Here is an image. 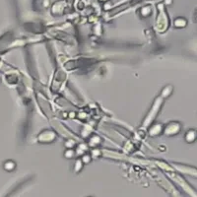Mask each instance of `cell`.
Returning <instances> with one entry per match:
<instances>
[{"mask_svg": "<svg viewBox=\"0 0 197 197\" xmlns=\"http://www.w3.org/2000/svg\"><path fill=\"white\" fill-rule=\"evenodd\" d=\"M16 168V164H15L14 161L12 160H8V161H5L3 164V168L7 172H12V170H15Z\"/></svg>", "mask_w": 197, "mask_h": 197, "instance_id": "obj_1", "label": "cell"}, {"mask_svg": "<svg viewBox=\"0 0 197 197\" xmlns=\"http://www.w3.org/2000/svg\"><path fill=\"white\" fill-rule=\"evenodd\" d=\"M195 137H196V133L194 130H189L185 134V140H186V142H188V143H192L195 140Z\"/></svg>", "mask_w": 197, "mask_h": 197, "instance_id": "obj_2", "label": "cell"}, {"mask_svg": "<svg viewBox=\"0 0 197 197\" xmlns=\"http://www.w3.org/2000/svg\"><path fill=\"white\" fill-rule=\"evenodd\" d=\"M74 155H75V152H74L73 150H71V149L66 150L64 153V156H65V158H67V159H72V158L74 157Z\"/></svg>", "mask_w": 197, "mask_h": 197, "instance_id": "obj_3", "label": "cell"}, {"mask_svg": "<svg viewBox=\"0 0 197 197\" xmlns=\"http://www.w3.org/2000/svg\"><path fill=\"white\" fill-rule=\"evenodd\" d=\"M81 161H82V163H84V164H89L90 162H91V156H90V155H87V154L84 155Z\"/></svg>", "mask_w": 197, "mask_h": 197, "instance_id": "obj_4", "label": "cell"}, {"mask_svg": "<svg viewBox=\"0 0 197 197\" xmlns=\"http://www.w3.org/2000/svg\"><path fill=\"white\" fill-rule=\"evenodd\" d=\"M82 166H83V163L82 161H76V164H75V170H80L81 168H82Z\"/></svg>", "mask_w": 197, "mask_h": 197, "instance_id": "obj_5", "label": "cell"}]
</instances>
